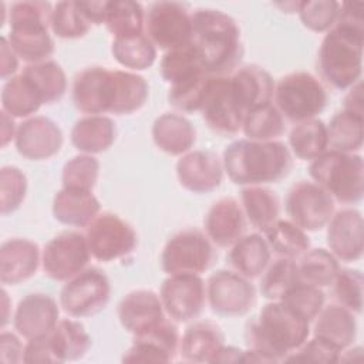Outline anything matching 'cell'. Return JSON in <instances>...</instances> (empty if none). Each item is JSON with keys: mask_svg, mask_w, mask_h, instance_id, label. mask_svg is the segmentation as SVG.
I'll return each instance as SVG.
<instances>
[{"mask_svg": "<svg viewBox=\"0 0 364 364\" xmlns=\"http://www.w3.org/2000/svg\"><path fill=\"white\" fill-rule=\"evenodd\" d=\"M206 125L222 135L239 132L246 112L239 105L229 75H210L200 107Z\"/></svg>", "mask_w": 364, "mask_h": 364, "instance_id": "cell-15", "label": "cell"}, {"mask_svg": "<svg viewBox=\"0 0 364 364\" xmlns=\"http://www.w3.org/2000/svg\"><path fill=\"white\" fill-rule=\"evenodd\" d=\"M324 300L326 297L321 287L304 282H299L280 299V301L297 311L310 323L324 307Z\"/></svg>", "mask_w": 364, "mask_h": 364, "instance_id": "cell-50", "label": "cell"}, {"mask_svg": "<svg viewBox=\"0 0 364 364\" xmlns=\"http://www.w3.org/2000/svg\"><path fill=\"white\" fill-rule=\"evenodd\" d=\"M243 353L245 350H240L237 347L223 346L215 355L212 363H243Z\"/></svg>", "mask_w": 364, "mask_h": 364, "instance_id": "cell-59", "label": "cell"}, {"mask_svg": "<svg viewBox=\"0 0 364 364\" xmlns=\"http://www.w3.org/2000/svg\"><path fill=\"white\" fill-rule=\"evenodd\" d=\"M191 14L183 3L156 1L145 13V36L155 47L171 51L191 43Z\"/></svg>", "mask_w": 364, "mask_h": 364, "instance_id": "cell-11", "label": "cell"}, {"mask_svg": "<svg viewBox=\"0 0 364 364\" xmlns=\"http://www.w3.org/2000/svg\"><path fill=\"white\" fill-rule=\"evenodd\" d=\"M273 98L280 114L296 124L316 118L324 111L328 101L324 85L306 71L282 77L274 85Z\"/></svg>", "mask_w": 364, "mask_h": 364, "instance_id": "cell-8", "label": "cell"}, {"mask_svg": "<svg viewBox=\"0 0 364 364\" xmlns=\"http://www.w3.org/2000/svg\"><path fill=\"white\" fill-rule=\"evenodd\" d=\"M364 117L347 109L336 112L327 127V141L331 151L354 154L363 146Z\"/></svg>", "mask_w": 364, "mask_h": 364, "instance_id": "cell-35", "label": "cell"}, {"mask_svg": "<svg viewBox=\"0 0 364 364\" xmlns=\"http://www.w3.org/2000/svg\"><path fill=\"white\" fill-rule=\"evenodd\" d=\"M289 144L299 159L313 161L328 151L327 127L317 118L299 122L290 131Z\"/></svg>", "mask_w": 364, "mask_h": 364, "instance_id": "cell-39", "label": "cell"}, {"mask_svg": "<svg viewBox=\"0 0 364 364\" xmlns=\"http://www.w3.org/2000/svg\"><path fill=\"white\" fill-rule=\"evenodd\" d=\"M1 296H3V307H4V311H3V318H1V327H4L9 321V314H7V310H9V296H7V291L3 289L1 290Z\"/></svg>", "mask_w": 364, "mask_h": 364, "instance_id": "cell-61", "label": "cell"}, {"mask_svg": "<svg viewBox=\"0 0 364 364\" xmlns=\"http://www.w3.org/2000/svg\"><path fill=\"white\" fill-rule=\"evenodd\" d=\"M189 46L209 75H229L239 67L245 48L233 17L216 9H198L191 14Z\"/></svg>", "mask_w": 364, "mask_h": 364, "instance_id": "cell-3", "label": "cell"}, {"mask_svg": "<svg viewBox=\"0 0 364 364\" xmlns=\"http://www.w3.org/2000/svg\"><path fill=\"white\" fill-rule=\"evenodd\" d=\"M341 350L333 343L314 336L311 340H306L299 348L284 357L286 363H338Z\"/></svg>", "mask_w": 364, "mask_h": 364, "instance_id": "cell-53", "label": "cell"}, {"mask_svg": "<svg viewBox=\"0 0 364 364\" xmlns=\"http://www.w3.org/2000/svg\"><path fill=\"white\" fill-rule=\"evenodd\" d=\"M111 53L121 65L131 70H146L156 60V47L145 34L129 38H114Z\"/></svg>", "mask_w": 364, "mask_h": 364, "instance_id": "cell-43", "label": "cell"}, {"mask_svg": "<svg viewBox=\"0 0 364 364\" xmlns=\"http://www.w3.org/2000/svg\"><path fill=\"white\" fill-rule=\"evenodd\" d=\"M327 246L341 262H357L364 250V223L357 209H341L327 223Z\"/></svg>", "mask_w": 364, "mask_h": 364, "instance_id": "cell-20", "label": "cell"}, {"mask_svg": "<svg viewBox=\"0 0 364 364\" xmlns=\"http://www.w3.org/2000/svg\"><path fill=\"white\" fill-rule=\"evenodd\" d=\"M101 209L98 199L91 191L61 188L53 200V215L63 225L88 226Z\"/></svg>", "mask_w": 364, "mask_h": 364, "instance_id": "cell-28", "label": "cell"}, {"mask_svg": "<svg viewBox=\"0 0 364 364\" xmlns=\"http://www.w3.org/2000/svg\"><path fill=\"white\" fill-rule=\"evenodd\" d=\"M242 129L252 141H276L286 131L284 117L270 102L250 109L243 119Z\"/></svg>", "mask_w": 364, "mask_h": 364, "instance_id": "cell-41", "label": "cell"}, {"mask_svg": "<svg viewBox=\"0 0 364 364\" xmlns=\"http://www.w3.org/2000/svg\"><path fill=\"white\" fill-rule=\"evenodd\" d=\"M159 297L169 318L188 323L203 311L206 284L199 274H169L162 282Z\"/></svg>", "mask_w": 364, "mask_h": 364, "instance_id": "cell-17", "label": "cell"}, {"mask_svg": "<svg viewBox=\"0 0 364 364\" xmlns=\"http://www.w3.org/2000/svg\"><path fill=\"white\" fill-rule=\"evenodd\" d=\"M208 237L219 247H230L246 230V216L242 205L230 196L218 199L208 210L205 220Z\"/></svg>", "mask_w": 364, "mask_h": 364, "instance_id": "cell-23", "label": "cell"}, {"mask_svg": "<svg viewBox=\"0 0 364 364\" xmlns=\"http://www.w3.org/2000/svg\"><path fill=\"white\" fill-rule=\"evenodd\" d=\"M216 260L208 235L196 228L176 232L164 246L161 267L168 274H200Z\"/></svg>", "mask_w": 364, "mask_h": 364, "instance_id": "cell-9", "label": "cell"}, {"mask_svg": "<svg viewBox=\"0 0 364 364\" xmlns=\"http://www.w3.org/2000/svg\"><path fill=\"white\" fill-rule=\"evenodd\" d=\"M50 338L61 363L82 358L91 347V337L85 327L73 318L58 320Z\"/></svg>", "mask_w": 364, "mask_h": 364, "instance_id": "cell-38", "label": "cell"}, {"mask_svg": "<svg viewBox=\"0 0 364 364\" xmlns=\"http://www.w3.org/2000/svg\"><path fill=\"white\" fill-rule=\"evenodd\" d=\"M179 331L172 318L164 317L155 326L134 334L131 347L124 353V363H169L179 353Z\"/></svg>", "mask_w": 364, "mask_h": 364, "instance_id": "cell-18", "label": "cell"}, {"mask_svg": "<svg viewBox=\"0 0 364 364\" xmlns=\"http://www.w3.org/2000/svg\"><path fill=\"white\" fill-rule=\"evenodd\" d=\"M100 161L90 155H75L65 162L61 173L63 188L91 191L98 179Z\"/></svg>", "mask_w": 364, "mask_h": 364, "instance_id": "cell-47", "label": "cell"}, {"mask_svg": "<svg viewBox=\"0 0 364 364\" xmlns=\"http://www.w3.org/2000/svg\"><path fill=\"white\" fill-rule=\"evenodd\" d=\"M27 193V178L17 166L0 169V208L1 215L13 213L20 208Z\"/></svg>", "mask_w": 364, "mask_h": 364, "instance_id": "cell-52", "label": "cell"}, {"mask_svg": "<svg viewBox=\"0 0 364 364\" xmlns=\"http://www.w3.org/2000/svg\"><path fill=\"white\" fill-rule=\"evenodd\" d=\"M21 74L33 84L43 104H53L60 101L67 91L65 73L54 60L27 64Z\"/></svg>", "mask_w": 364, "mask_h": 364, "instance_id": "cell-34", "label": "cell"}, {"mask_svg": "<svg viewBox=\"0 0 364 364\" xmlns=\"http://www.w3.org/2000/svg\"><path fill=\"white\" fill-rule=\"evenodd\" d=\"M24 347L20 338L14 333L3 331L0 336V361L10 364V363H20L23 361Z\"/></svg>", "mask_w": 364, "mask_h": 364, "instance_id": "cell-55", "label": "cell"}, {"mask_svg": "<svg viewBox=\"0 0 364 364\" xmlns=\"http://www.w3.org/2000/svg\"><path fill=\"white\" fill-rule=\"evenodd\" d=\"M222 162L233 183L247 186L279 182L293 166L291 154L280 141L237 139L225 148Z\"/></svg>", "mask_w": 364, "mask_h": 364, "instance_id": "cell-4", "label": "cell"}, {"mask_svg": "<svg viewBox=\"0 0 364 364\" xmlns=\"http://www.w3.org/2000/svg\"><path fill=\"white\" fill-rule=\"evenodd\" d=\"M242 209L250 225L264 232L280 215V200L274 191L263 186H247L240 192Z\"/></svg>", "mask_w": 364, "mask_h": 364, "instance_id": "cell-33", "label": "cell"}, {"mask_svg": "<svg viewBox=\"0 0 364 364\" xmlns=\"http://www.w3.org/2000/svg\"><path fill=\"white\" fill-rule=\"evenodd\" d=\"M53 7L48 1H17L9 11L10 33L6 36L13 51L28 64L48 60L54 53L51 28Z\"/></svg>", "mask_w": 364, "mask_h": 364, "instance_id": "cell-6", "label": "cell"}, {"mask_svg": "<svg viewBox=\"0 0 364 364\" xmlns=\"http://www.w3.org/2000/svg\"><path fill=\"white\" fill-rule=\"evenodd\" d=\"M104 24L115 38H129L144 34L145 11L141 3L124 0L108 1Z\"/></svg>", "mask_w": 364, "mask_h": 364, "instance_id": "cell-36", "label": "cell"}, {"mask_svg": "<svg viewBox=\"0 0 364 364\" xmlns=\"http://www.w3.org/2000/svg\"><path fill=\"white\" fill-rule=\"evenodd\" d=\"M230 247L232 249L226 257L228 264L233 272L246 279H256L262 276L270 263L272 250L266 239L259 233L243 235Z\"/></svg>", "mask_w": 364, "mask_h": 364, "instance_id": "cell-30", "label": "cell"}, {"mask_svg": "<svg viewBox=\"0 0 364 364\" xmlns=\"http://www.w3.org/2000/svg\"><path fill=\"white\" fill-rule=\"evenodd\" d=\"M109 297L108 276L98 267H87L64 284L60 306L71 317H88L104 310Z\"/></svg>", "mask_w": 364, "mask_h": 364, "instance_id": "cell-10", "label": "cell"}, {"mask_svg": "<svg viewBox=\"0 0 364 364\" xmlns=\"http://www.w3.org/2000/svg\"><path fill=\"white\" fill-rule=\"evenodd\" d=\"M43 101L33 84L20 73L9 78L1 90V111L13 118H24L40 109Z\"/></svg>", "mask_w": 364, "mask_h": 364, "instance_id": "cell-37", "label": "cell"}, {"mask_svg": "<svg viewBox=\"0 0 364 364\" xmlns=\"http://www.w3.org/2000/svg\"><path fill=\"white\" fill-rule=\"evenodd\" d=\"M159 71L171 85L205 73L196 51L191 46L166 51L161 60Z\"/></svg>", "mask_w": 364, "mask_h": 364, "instance_id": "cell-45", "label": "cell"}, {"mask_svg": "<svg viewBox=\"0 0 364 364\" xmlns=\"http://www.w3.org/2000/svg\"><path fill=\"white\" fill-rule=\"evenodd\" d=\"M85 235L67 230L48 240L41 253L44 273L57 282H68L85 269L90 262Z\"/></svg>", "mask_w": 364, "mask_h": 364, "instance_id": "cell-14", "label": "cell"}, {"mask_svg": "<svg viewBox=\"0 0 364 364\" xmlns=\"http://www.w3.org/2000/svg\"><path fill=\"white\" fill-rule=\"evenodd\" d=\"M310 334V321L280 300L264 304L245 327L243 363H279Z\"/></svg>", "mask_w": 364, "mask_h": 364, "instance_id": "cell-2", "label": "cell"}, {"mask_svg": "<svg viewBox=\"0 0 364 364\" xmlns=\"http://www.w3.org/2000/svg\"><path fill=\"white\" fill-rule=\"evenodd\" d=\"M343 109L363 115V84H361V81L354 84L350 88L348 94L344 97V108Z\"/></svg>", "mask_w": 364, "mask_h": 364, "instance_id": "cell-58", "label": "cell"}, {"mask_svg": "<svg viewBox=\"0 0 364 364\" xmlns=\"http://www.w3.org/2000/svg\"><path fill=\"white\" fill-rule=\"evenodd\" d=\"M17 127L13 121V117L1 111V146H6L16 138Z\"/></svg>", "mask_w": 364, "mask_h": 364, "instance_id": "cell-60", "label": "cell"}, {"mask_svg": "<svg viewBox=\"0 0 364 364\" xmlns=\"http://www.w3.org/2000/svg\"><path fill=\"white\" fill-rule=\"evenodd\" d=\"M263 233L270 250L282 257L296 260L310 249V237L306 235V230L296 226L291 220L277 219Z\"/></svg>", "mask_w": 364, "mask_h": 364, "instance_id": "cell-40", "label": "cell"}, {"mask_svg": "<svg viewBox=\"0 0 364 364\" xmlns=\"http://www.w3.org/2000/svg\"><path fill=\"white\" fill-rule=\"evenodd\" d=\"M176 176L185 189L193 193H208L220 186L223 162L215 152L191 151L176 162Z\"/></svg>", "mask_w": 364, "mask_h": 364, "instance_id": "cell-22", "label": "cell"}, {"mask_svg": "<svg viewBox=\"0 0 364 364\" xmlns=\"http://www.w3.org/2000/svg\"><path fill=\"white\" fill-rule=\"evenodd\" d=\"M152 139L155 145L169 155L188 152L196 141V129L183 115L165 112L152 124Z\"/></svg>", "mask_w": 364, "mask_h": 364, "instance_id": "cell-29", "label": "cell"}, {"mask_svg": "<svg viewBox=\"0 0 364 364\" xmlns=\"http://www.w3.org/2000/svg\"><path fill=\"white\" fill-rule=\"evenodd\" d=\"M333 297L337 304L360 314L363 310V284L361 270L340 269L333 280Z\"/></svg>", "mask_w": 364, "mask_h": 364, "instance_id": "cell-48", "label": "cell"}, {"mask_svg": "<svg viewBox=\"0 0 364 364\" xmlns=\"http://www.w3.org/2000/svg\"><path fill=\"white\" fill-rule=\"evenodd\" d=\"M286 213L300 229L316 232L334 215V199L316 182L299 181L287 193Z\"/></svg>", "mask_w": 364, "mask_h": 364, "instance_id": "cell-13", "label": "cell"}, {"mask_svg": "<svg viewBox=\"0 0 364 364\" xmlns=\"http://www.w3.org/2000/svg\"><path fill=\"white\" fill-rule=\"evenodd\" d=\"M297 13L306 28L314 33H324L336 24L340 13V3L334 0L300 1Z\"/></svg>", "mask_w": 364, "mask_h": 364, "instance_id": "cell-51", "label": "cell"}, {"mask_svg": "<svg viewBox=\"0 0 364 364\" xmlns=\"http://www.w3.org/2000/svg\"><path fill=\"white\" fill-rule=\"evenodd\" d=\"M78 6L91 24H104L108 1H78Z\"/></svg>", "mask_w": 364, "mask_h": 364, "instance_id": "cell-57", "label": "cell"}, {"mask_svg": "<svg viewBox=\"0 0 364 364\" xmlns=\"http://www.w3.org/2000/svg\"><path fill=\"white\" fill-rule=\"evenodd\" d=\"M300 280L297 263L291 259L280 257L269 263L260 279V293L264 299L280 300Z\"/></svg>", "mask_w": 364, "mask_h": 364, "instance_id": "cell-44", "label": "cell"}, {"mask_svg": "<svg viewBox=\"0 0 364 364\" xmlns=\"http://www.w3.org/2000/svg\"><path fill=\"white\" fill-rule=\"evenodd\" d=\"M313 321V334L333 343L341 351L348 348L357 337V321L354 314L340 304H328L327 307H323Z\"/></svg>", "mask_w": 364, "mask_h": 364, "instance_id": "cell-31", "label": "cell"}, {"mask_svg": "<svg viewBox=\"0 0 364 364\" xmlns=\"http://www.w3.org/2000/svg\"><path fill=\"white\" fill-rule=\"evenodd\" d=\"M363 44L364 27L337 20L318 50L317 71L321 80L341 91L357 84L363 71Z\"/></svg>", "mask_w": 364, "mask_h": 364, "instance_id": "cell-5", "label": "cell"}, {"mask_svg": "<svg viewBox=\"0 0 364 364\" xmlns=\"http://www.w3.org/2000/svg\"><path fill=\"white\" fill-rule=\"evenodd\" d=\"M91 28L78 1H58L53 7L51 31L60 38H80Z\"/></svg>", "mask_w": 364, "mask_h": 364, "instance_id": "cell-46", "label": "cell"}, {"mask_svg": "<svg viewBox=\"0 0 364 364\" xmlns=\"http://www.w3.org/2000/svg\"><path fill=\"white\" fill-rule=\"evenodd\" d=\"M209 77L206 73L173 84L168 91L169 104L183 112L200 111Z\"/></svg>", "mask_w": 364, "mask_h": 364, "instance_id": "cell-49", "label": "cell"}, {"mask_svg": "<svg viewBox=\"0 0 364 364\" xmlns=\"http://www.w3.org/2000/svg\"><path fill=\"white\" fill-rule=\"evenodd\" d=\"M235 97L247 114L250 109L270 104L274 94V81L262 67L249 64L239 67L230 75Z\"/></svg>", "mask_w": 364, "mask_h": 364, "instance_id": "cell-26", "label": "cell"}, {"mask_svg": "<svg viewBox=\"0 0 364 364\" xmlns=\"http://www.w3.org/2000/svg\"><path fill=\"white\" fill-rule=\"evenodd\" d=\"M206 299L219 316H243L256 304V289L233 270H218L206 282Z\"/></svg>", "mask_w": 364, "mask_h": 364, "instance_id": "cell-16", "label": "cell"}, {"mask_svg": "<svg viewBox=\"0 0 364 364\" xmlns=\"http://www.w3.org/2000/svg\"><path fill=\"white\" fill-rule=\"evenodd\" d=\"M117 138L115 122L105 115H88L80 118L71 129V144L84 154L105 152Z\"/></svg>", "mask_w": 364, "mask_h": 364, "instance_id": "cell-32", "label": "cell"}, {"mask_svg": "<svg viewBox=\"0 0 364 364\" xmlns=\"http://www.w3.org/2000/svg\"><path fill=\"white\" fill-rule=\"evenodd\" d=\"M24 363H53L60 364V358L57 355V351L53 346V341L50 338V334L31 338L24 346V354H23Z\"/></svg>", "mask_w": 364, "mask_h": 364, "instance_id": "cell-54", "label": "cell"}, {"mask_svg": "<svg viewBox=\"0 0 364 364\" xmlns=\"http://www.w3.org/2000/svg\"><path fill=\"white\" fill-rule=\"evenodd\" d=\"M85 239L91 256L100 262L128 256L138 242L134 228L111 212H102L87 226Z\"/></svg>", "mask_w": 364, "mask_h": 364, "instance_id": "cell-12", "label": "cell"}, {"mask_svg": "<svg viewBox=\"0 0 364 364\" xmlns=\"http://www.w3.org/2000/svg\"><path fill=\"white\" fill-rule=\"evenodd\" d=\"M18 67V57L10 47L7 37H1V78L7 81L11 78Z\"/></svg>", "mask_w": 364, "mask_h": 364, "instance_id": "cell-56", "label": "cell"}, {"mask_svg": "<svg viewBox=\"0 0 364 364\" xmlns=\"http://www.w3.org/2000/svg\"><path fill=\"white\" fill-rule=\"evenodd\" d=\"M164 317L161 297L152 290H132L118 304L119 323L132 336L155 326Z\"/></svg>", "mask_w": 364, "mask_h": 364, "instance_id": "cell-25", "label": "cell"}, {"mask_svg": "<svg viewBox=\"0 0 364 364\" xmlns=\"http://www.w3.org/2000/svg\"><path fill=\"white\" fill-rule=\"evenodd\" d=\"M63 132L50 118L37 115L17 125L14 138L17 152L30 161H43L54 156L63 146Z\"/></svg>", "mask_w": 364, "mask_h": 364, "instance_id": "cell-19", "label": "cell"}, {"mask_svg": "<svg viewBox=\"0 0 364 364\" xmlns=\"http://www.w3.org/2000/svg\"><path fill=\"white\" fill-rule=\"evenodd\" d=\"M148 91V82L139 74L91 65L74 77L73 102L84 114L124 115L142 108Z\"/></svg>", "mask_w": 364, "mask_h": 364, "instance_id": "cell-1", "label": "cell"}, {"mask_svg": "<svg viewBox=\"0 0 364 364\" xmlns=\"http://www.w3.org/2000/svg\"><path fill=\"white\" fill-rule=\"evenodd\" d=\"M309 175L337 202L350 205L363 199L364 165L361 155L328 149L311 161Z\"/></svg>", "mask_w": 364, "mask_h": 364, "instance_id": "cell-7", "label": "cell"}, {"mask_svg": "<svg viewBox=\"0 0 364 364\" xmlns=\"http://www.w3.org/2000/svg\"><path fill=\"white\" fill-rule=\"evenodd\" d=\"M297 267L300 280L317 287L330 286L340 270L336 256L323 247L307 250L301 256L300 263H297Z\"/></svg>", "mask_w": 364, "mask_h": 364, "instance_id": "cell-42", "label": "cell"}, {"mask_svg": "<svg viewBox=\"0 0 364 364\" xmlns=\"http://www.w3.org/2000/svg\"><path fill=\"white\" fill-rule=\"evenodd\" d=\"M60 310L57 301L46 293L24 296L14 311V330L24 338L31 340L47 336L58 323Z\"/></svg>", "mask_w": 364, "mask_h": 364, "instance_id": "cell-21", "label": "cell"}, {"mask_svg": "<svg viewBox=\"0 0 364 364\" xmlns=\"http://www.w3.org/2000/svg\"><path fill=\"white\" fill-rule=\"evenodd\" d=\"M225 346V336L219 324L210 320H200L189 324L179 343V354L192 363H212L219 350Z\"/></svg>", "mask_w": 364, "mask_h": 364, "instance_id": "cell-27", "label": "cell"}, {"mask_svg": "<svg viewBox=\"0 0 364 364\" xmlns=\"http://www.w3.org/2000/svg\"><path fill=\"white\" fill-rule=\"evenodd\" d=\"M40 264V249L33 240L7 239L0 246V282L18 284L33 277Z\"/></svg>", "mask_w": 364, "mask_h": 364, "instance_id": "cell-24", "label": "cell"}]
</instances>
